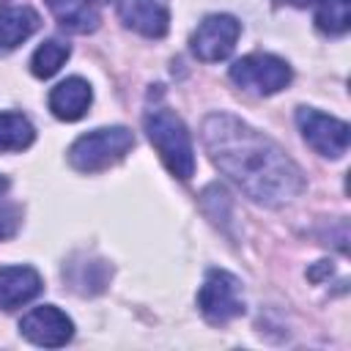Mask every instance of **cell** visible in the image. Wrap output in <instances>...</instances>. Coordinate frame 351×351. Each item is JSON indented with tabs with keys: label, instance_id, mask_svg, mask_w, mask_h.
<instances>
[{
	"label": "cell",
	"instance_id": "cell-11",
	"mask_svg": "<svg viewBox=\"0 0 351 351\" xmlns=\"http://www.w3.org/2000/svg\"><path fill=\"white\" fill-rule=\"evenodd\" d=\"M90 101H93V90L82 77H69L49 90V110L60 121H80L88 112Z\"/></svg>",
	"mask_w": 351,
	"mask_h": 351
},
{
	"label": "cell",
	"instance_id": "cell-4",
	"mask_svg": "<svg viewBox=\"0 0 351 351\" xmlns=\"http://www.w3.org/2000/svg\"><path fill=\"white\" fill-rule=\"evenodd\" d=\"M197 307H200V315L211 326H225L233 318L244 315L247 304L241 296L239 277H233L225 269H208L197 291Z\"/></svg>",
	"mask_w": 351,
	"mask_h": 351
},
{
	"label": "cell",
	"instance_id": "cell-15",
	"mask_svg": "<svg viewBox=\"0 0 351 351\" xmlns=\"http://www.w3.org/2000/svg\"><path fill=\"white\" fill-rule=\"evenodd\" d=\"M315 27L324 36H343L351 27V0H315Z\"/></svg>",
	"mask_w": 351,
	"mask_h": 351
},
{
	"label": "cell",
	"instance_id": "cell-5",
	"mask_svg": "<svg viewBox=\"0 0 351 351\" xmlns=\"http://www.w3.org/2000/svg\"><path fill=\"white\" fill-rule=\"evenodd\" d=\"M228 74H230V80H233L239 88H244V90H250V93H258V96H271V93L288 88L291 80H293L291 66H288L282 58L271 55V52H252V55H244V58H239V60L230 66Z\"/></svg>",
	"mask_w": 351,
	"mask_h": 351
},
{
	"label": "cell",
	"instance_id": "cell-20",
	"mask_svg": "<svg viewBox=\"0 0 351 351\" xmlns=\"http://www.w3.org/2000/svg\"><path fill=\"white\" fill-rule=\"evenodd\" d=\"M99 3H110V0H99Z\"/></svg>",
	"mask_w": 351,
	"mask_h": 351
},
{
	"label": "cell",
	"instance_id": "cell-1",
	"mask_svg": "<svg viewBox=\"0 0 351 351\" xmlns=\"http://www.w3.org/2000/svg\"><path fill=\"white\" fill-rule=\"evenodd\" d=\"M211 162L261 206H282L304 189L302 167L263 132L230 112H211L200 126Z\"/></svg>",
	"mask_w": 351,
	"mask_h": 351
},
{
	"label": "cell",
	"instance_id": "cell-18",
	"mask_svg": "<svg viewBox=\"0 0 351 351\" xmlns=\"http://www.w3.org/2000/svg\"><path fill=\"white\" fill-rule=\"evenodd\" d=\"M274 5H293V8H307V5H313L315 0H271Z\"/></svg>",
	"mask_w": 351,
	"mask_h": 351
},
{
	"label": "cell",
	"instance_id": "cell-8",
	"mask_svg": "<svg viewBox=\"0 0 351 351\" xmlns=\"http://www.w3.org/2000/svg\"><path fill=\"white\" fill-rule=\"evenodd\" d=\"M19 332L25 340H30L33 346H44V348H60L74 337V321L55 304H41L33 307L30 313L22 315L19 321Z\"/></svg>",
	"mask_w": 351,
	"mask_h": 351
},
{
	"label": "cell",
	"instance_id": "cell-9",
	"mask_svg": "<svg viewBox=\"0 0 351 351\" xmlns=\"http://www.w3.org/2000/svg\"><path fill=\"white\" fill-rule=\"evenodd\" d=\"M118 19L145 38H165L170 30V5L167 0H118Z\"/></svg>",
	"mask_w": 351,
	"mask_h": 351
},
{
	"label": "cell",
	"instance_id": "cell-6",
	"mask_svg": "<svg viewBox=\"0 0 351 351\" xmlns=\"http://www.w3.org/2000/svg\"><path fill=\"white\" fill-rule=\"evenodd\" d=\"M296 126H299L304 143L321 156L340 159L348 151L351 126L340 118H332V115L313 110V107H299L296 110Z\"/></svg>",
	"mask_w": 351,
	"mask_h": 351
},
{
	"label": "cell",
	"instance_id": "cell-2",
	"mask_svg": "<svg viewBox=\"0 0 351 351\" xmlns=\"http://www.w3.org/2000/svg\"><path fill=\"white\" fill-rule=\"evenodd\" d=\"M143 129L151 140V145L156 148L159 159L165 162V167L186 181L195 176V148H192V137L184 126V121L167 110V107H151L143 115Z\"/></svg>",
	"mask_w": 351,
	"mask_h": 351
},
{
	"label": "cell",
	"instance_id": "cell-21",
	"mask_svg": "<svg viewBox=\"0 0 351 351\" xmlns=\"http://www.w3.org/2000/svg\"><path fill=\"white\" fill-rule=\"evenodd\" d=\"M0 3H5V0H0Z\"/></svg>",
	"mask_w": 351,
	"mask_h": 351
},
{
	"label": "cell",
	"instance_id": "cell-7",
	"mask_svg": "<svg viewBox=\"0 0 351 351\" xmlns=\"http://www.w3.org/2000/svg\"><path fill=\"white\" fill-rule=\"evenodd\" d=\"M241 36V22L230 14H208L192 33L189 49L203 63L225 60Z\"/></svg>",
	"mask_w": 351,
	"mask_h": 351
},
{
	"label": "cell",
	"instance_id": "cell-19",
	"mask_svg": "<svg viewBox=\"0 0 351 351\" xmlns=\"http://www.w3.org/2000/svg\"><path fill=\"white\" fill-rule=\"evenodd\" d=\"M8 186H11V181H8L5 176H0V197H3L5 192H8Z\"/></svg>",
	"mask_w": 351,
	"mask_h": 351
},
{
	"label": "cell",
	"instance_id": "cell-14",
	"mask_svg": "<svg viewBox=\"0 0 351 351\" xmlns=\"http://www.w3.org/2000/svg\"><path fill=\"white\" fill-rule=\"evenodd\" d=\"M36 140L33 123L22 112H0V154L25 151Z\"/></svg>",
	"mask_w": 351,
	"mask_h": 351
},
{
	"label": "cell",
	"instance_id": "cell-12",
	"mask_svg": "<svg viewBox=\"0 0 351 351\" xmlns=\"http://www.w3.org/2000/svg\"><path fill=\"white\" fill-rule=\"evenodd\" d=\"M41 25V16L30 5L0 8V55L14 52L22 41H27Z\"/></svg>",
	"mask_w": 351,
	"mask_h": 351
},
{
	"label": "cell",
	"instance_id": "cell-13",
	"mask_svg": "<svg viewBox=\"0 0 351 351\" xmlns=\"http://www.w3.org/2000/svg\"><path fill=\"white\" fill-rule=\"evenodd\" d=\"M58 25L69 33H93L99 27V11L90 0H44Z\"/></svg>",
	"mask_w": 351,
	"mask_h": 351
},
{
	"label": "cell",
	"instance_id": "cell-16",
	"mask_svg": "<svg viewBox=\"0 0 351 351\" xmlns=\"http://www.w3.org/2000/svg\"><path fill=\"white\" fill-rule=\"evenodd\" d=\"M69 55H71V47H69L66 41H60V38H47V41L33 52V58H30V71H33V77L49 80L52 74L60 71V66L69 60Z\"/></svg>",
	"mask_w": 351,
	"mask_h": 351
},
{
	"label": "cell",
	"instance_id": "cell-10",
	"mask_svg": "<svg viewBox=\"0 0 351 351\" xmlns=\"http://www.w3.org/2000/svg\"><path fill=\"white\" fill-rule=\"evenodd\" d=\"M44 282L33 266H0V310H16L41 293Z\"/></svg>",
	"mask_w": 351,
	"mask_h": 351
},
{
	"label": "cell",
	"instance_id": "cell-17",
	"mask_svg": "<svg viewBox=\"0 0 351 351\" xmlns=\"http://www.w3.org/2000/svg\"><path fill=\"white\" fill-rule=\"evenodd\" d=\"M19 225H22V206H16V203H3V206H0V241L16 236Z\"/></svg>",
	"mask_w": 351,
	"mask_h": 351
},
{
	"label": "cell",
	"instance_id": "cell-3",
	"mask_svg": "<svg viewBox=\"0 0 351 351\" xmlns=\"http://www.w3.org/2000/svg\"><path fill=\"white\" fill-rule=\"evenodd\" d=\"M134 148V134L126 126H101L80 134L69 148V165L77 173H99L121 162Z\"/></svg>",
	"mask_w": 351,
	"mask_h": 351
}]
</instances>
